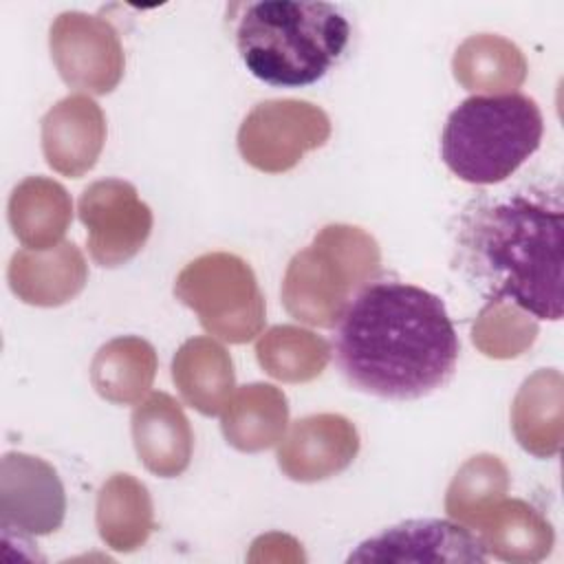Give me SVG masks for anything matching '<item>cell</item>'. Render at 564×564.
<instances>
[{
	"label": "cell",
	"instance_id": "obj_1",
	"mask_svg": "<svg viewBox=\"0 0 564 564\" xmlns=\"http://www.w3.org/2000/svg\"><path fill=\"white\" fill-rule=\"evenodd\" d=\"M460 341L443 300L416 284H366L335 324L333 355L359 392L412 401L443 388Z\"/></svg>",
	"mask_w": 564,
	"mask_h": 564
},
{
	"label": "cell",
	"instance_id": "obj_2",
	"mask_svg": "<svg viewBox=\"0 0 564 564\" xmlns=\"http://www.w3.org/2000/svg\"><path fill=\"white\" fill-rule=\"evenodd\" d=\"M560 187H522L474 203L458 231L460 262L489 300L557 322L562 317Z\"/></svg>",
	"mask_w": 564,
	"mask_h": 564
},
{
	"label": "cell",
	"instance_id": "obj_3",
	"mask_svg": "<svg viewBox=\"0 0 564 564\" xmlns=\"http://www.w3.org/2000/svg\"><path fill=\"white\" fill-rule=\"evenodd\" d=\"M350 24L330 2L262 0L245 7L236 48L247 70L278 88L319 82L341 57Z\"/></svg>",
	"mask_w": 564,
	"mask_h": 564
},
{
	"label": "cell",
	"instance_id": "obj_4",
	"mask_svg": "<svg viewBox=\"0 0 564 564\" xmlns=\"http://www.w3.org/2000/svg\"><path fill=\"white\" fill-rule=\"evenodd\" d=\"M542 134L544 119L535 99L520 93L474 95L449 112L441 156L460 181L496 185L538 152Z\"/></svg>",
	"mask_w": 564,
	"mask_h": 564
},
{
	"label": "cell",
	"instance_id": "obj_5",
	"mask_svg": "<svg viewBox=\"0 0 564 564\" xmlns=\"http://www.w3.org/2000/svg\"><path fill=\"white\" fill-rule=\"evenodd\" d=\"M381 271L377 240L352 225H326L297 251L282 280L286 313L308 326L330 328L352 297Z\"/></svg>",
	"mask_w": 564,
	"mask_h": 564
},
{
	"label": "cell",
	"instance_id": "obj_6",
	"mask_svg": "<svg viewBox=\"0 0 564 564\" xmlns=\"http://www.w3.org/2000/svg\"><path fill=\"white\" fill-rule=\"evenodd\" d=\"M174 295L198 315L200 326L229 344L260 335L267 306L251 267L225 251L192 260L174 282Z\"/></svg>",
	"mask_w": 564,
	"mask_h": 564
},
{
	"label": "cell",
	"instance_id": "obj_7",
	"mask_svg": "<svg viewBox=\"0 0 564 564\" xmlns=\"http://www.w3.org/2000/svg\"><path fill=\"white\" fill-rule=\"evenodd\" d=\"M330 137L328 115L300 99H271L258 104L240 123L238 150L242 159L269 174L295 167L302 156L322 148Z\"/></svg>",
	"mask_w": 564,
	"mask_h": 564
},
{
	"label": "cell",
	"instance_id": "obj_8",
	"mask_svg": "<svg viewBox=\"0 0 564 564\" xmlns=\"http://www.w3.org/2000/svg\"><path fill=\"white\" fill-rule=\"evenodd\" d=\"M86 227V247L99 267H119L132 260L150 238L152 212L132 183L104 178L88 185L77 203Z\"/></svg>",
	"mask_w": 564,
	"mask_h": 564
},
{
	"label": "cell",
	"instance_id": "obj_9",
	"mask_svg": "<svg viewBox=\"0 0 564 564\" xmlns=\"http://www.w3.org/2000/svg\"><path fill=\"white\" fill-rule=\"evenodd\" d=\"M51 57L59 77L75 90L106 95L123 77V48L117 31L97 15L62 13L51 26Z\"/></svg>",
	"mask_w": 564,
	"mask_h": 564
},
{
	"label": "cell",
	"instance_id": "obj_10",
	"mask_svg": "<svg viewBox=\"0 0 564 564\" xmlns=\"http://www.w3.org/2000/svg\"><path fill=\"white\" fill-rule=\"evenodd\" d=\"M66 516L57 471L42 458L7 452L0 460V529L7 535H48Z\"/></svg>",
	"mask_w": 564,
	"mask_h": 564
},
{
	"label": "cell",
	"instance_id": "obj_11",
	"mask_svg": "<svg viewBox=\"0 0 564 564\" xmlns=\"http://www.w3.org/2000/svg\"><path fill=\"white\" fill-rule=\"evenodd\" d=\"M487 551L456 520H405L364 540L346 562H485Z\"/></svg>",
	"mask_w": 564,
	"mask_h": 564
},
{
	"label": "cell",
	"instance_id": "obj_12",
	"mask_svg": "<svg viewBox=\"0 0 564 564\" xmlns=\"http://www.w3.org/2000/svg\"><path fill=\"white\" fill-rule=\"evenodd\" d=\"M359 452V434L352 421L324 412L297 419L282 436L278 467L297 482H317L344 471Z\"/></svg>",
	"mask_w": 564,
	"mask_h": 564
},
{
	"label": "cell",
	"instance_id": "obj_13",
	"mask_svg": "<svg viewBox=\"0 0 564 564\" xmlns=\"http://www.w3.org/2000/svg\"><path fill=\"white\" fill-rule=\"evenodd\" d=\"M106 141V117L88 95H68L42 117V152L55 172L79 178L95 167Z\"/></svg>",
	"mask_w": 564,
	"mask_h": 564
},
{
	"label": "cell",
	"instance_id": "obj_14",
	"mask_svg": "<svg viewBox=\"0 0 564 564\" xmlns=\"http://www.w3.org/2000/svg\"><path fill=\"white\" fill-rule=\"evenodd\" d=\"M132 443L143 467L161 478L181 476L194 449V432L181 403L167 392H150L132 412Z\"/></svg>",
	"mask_w": 564,
	"mask_h": 564
},
{
	"label": "cell",
	"instance_id": "obj_15",
	"mask_svg": "<svg viewBox=\"0 0 564 564\" xmlns=\"http://www.w3.org/2000/svg\"><path fill=\"white\" fill-rule=\"evenodd\" d=\"M11 291L33 306H59L73 300L88 280V267L73 242L53 249H20L7 271Z\"/></svg>",
	"mask_w": 564,
	"mask_h": 564
},
{
	"label": "cell",
	"instance_id": "obj_16",
	"mask_svg": "<svg viewBox=\"0 0 564 564\" xmlns=\"http://www.w3.org/2000/svg\"><path fill=\"white\" fill-rule=\"evenodd\" d=\"M487 555L505 562H540L555 542L551 522L529 502L511 498L489 505L471 524Z\"/></svg>",
	"mask_w": 564,
	"mask_h": 564
},
{
	"label": "cell",
	"instance_id": "obj_17",
	"mask_svg": "<svg viewBox=\"0 0 564 564\" xmlns=\"http://www.w3.org/2000/svg\"><path fill=\"white\" fill-rule=\"evenodd\" d=\"M172 379L183 401L205 416L220 414L236 388L231 357L212 337H192L176 350Z\"/></svg>",
	"mask_w": 564,
	"mask_h": 564
},
{
	"label": "cell",
	"instance_id": "obj_18",
	"mask_svg": "<svg viewBox=\"0 0 564 564\" xmlns=\"http://www.w3.org/2000/svg\"><path fill=\"white\" fill-rule=\"evenodd\" d=\"M289 423V401L271 383L238 388L220 412L227 443L240 452H262L282 441Z\"/></svg>",
	"mask_w": 564,
	"mask_h": 564
},
{
	"label": "cell",
	"instance_id": "obj_19",
	"mask_svg": "<svg viewBox=\"0 0 564 564\" xmlns=\"http://www.w3.org/2000/svg\"><path fill=\"white\" fill-rule=\"evenodd\" d=\"M70 220V196L53 178L29 176L9 196V225L24 249L57 247Z\"/></svg>",
	"mask_w": 564,
	"mask_h": 564
},
{
	"label": "cell",
	"instance_id": "obj_20",
	"mask_svg": "<svg viewBox=\"0 0 564 564\" xmlns=\"http://www.w3.org/2000/svg\"><path fill=\"white\" fill-rule=\"evenodd\" d=\"M511 427L524 452L551 458L562 447V375L555 368L533 372L511 405Z\"/></svg>",
	"mask_w": 564,
	"mask_h": 564
},
{
	"label": "cell",
	"instance_id": "obj_21",
	"mask_svg": "<svg viewBox=\"0 0 564 564\" xmlns=\"http://www.w3.org/2000/svg\"><path fill=\"white\" fill-rule=\"evenodd\" d=\"M99 538L119 553H132L154 531V509L148 487L130 474L110 476L97 494Z\"/></svg>",
	"mask_w": 564,
	"mask_h": 564
},
{
	"label": "cell",
	"instance_id": "obj_22",
	"mask_svg": "<svg viewBox=\"0 0 564 564\" xmlns=\"http://www.w3.org/2000/svg\"><path fill=\"white\" fill-rule=\"evenodd\" d=\"M156 352L150 341L126 335L104 344L90 364L97 394L117 405L139 403L156 377Z\"/></svg>",
	"mask_w": 564,
	"mask_h": 564
},
{
	"label": "cell",
	"instance_id": "obj_23",
	"mask_svg": "<svg viewBox=\"0 0 564 564\" xmlns=\"http://www.w3.org/2000/svg\"><path fill=\"white\" fill-rule=\"evenodd\" d=\"M456 82L467 90L491 95L513 93L527 77V59L522 51L500 35L467 37L452 59Z\"/></svg>",
	"mask_w": 564,
	"mask_h": 564
},
{
	"label": "cell",
	"instance_id": "obj_24",
	"mask_svg": "<svg viewBox=\"0 0 564 564\" xmlns=\"http://www.w3.org/2000/svg\"><path fill=\"white\" fill-rule=\"evenodd\" d=\"M258 364L267 375L286 383H304L319 377L328 364V344L302 326L280 324L260 335Z\"/></svg>",
	"mask_w": 564,
	"mask_h": 564
},
{
	"label": "cell",
	"instance_id": "obj_25",
	"mask_svg": "<svg viewBox=\"0 0 564 564\" xmlns=\"http://www.w3.org/2000/svg\"><path fill=\"white\" fill-rule=\"evenodd\" d=\"M509 491V471L498 456H471L454 476L445 496L452 520L471 529L474 520Z\"/></svg>",
	"mask_w": 564,
	"mask_h": 564
},
{
	"label": "cell",
	"instance_id": "obj_26",
	"mask_svg": "<svg viewBox=\"0 0 564 564\" xmlns=\"http://www.w3.org/2000/svg\"><path fill=\"white\" fill-rule=\"evenodd\" d=\"M527 315L511 302L489 300L474 324L471 339L487 357H518L533 344L538 335V324Z\"/></svg>",
	"mask_w": 564,
	"mask_h": 564
}]
</instances>
